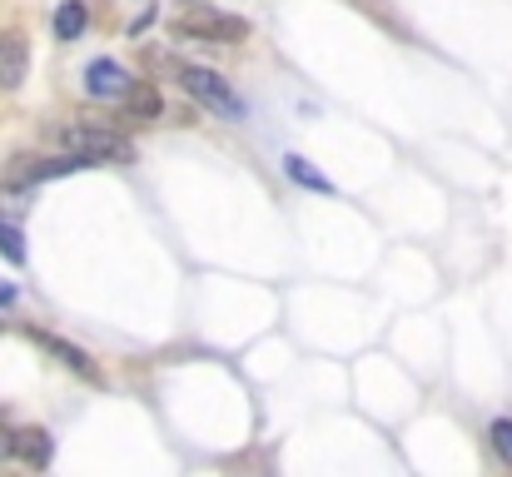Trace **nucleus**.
<instances>
[{
	"label": "nucleus",
	"mask_w": 512,
	"mask_h": 477,
	"mask_svg": "<svg viewBox=\"0 0 512 477\" xmlns=\"http://www.w3.org/2000/svg\"><path fill=\"white\" fill-rule=\"evenodd\" d=\"M249 35L244 15L214 10V5H184L174 15V40H204V45H239Z\"/></svg>",
	"instance_id": "f257e3e1"
},
{
	"label": "nucleus",
	"mask_w": 512,
	"mask_h": 477,
	"mask_svg": "<svg viewBox=\"0 0 512 477\" xmlns=\"http://www.w3.org/2000/svg\"><path fill=\"white\" fill-rule=\"evenodd\" d=\"M179 90H184L189 100H199L204 110L224 115V120H244V100H239L234 85H229L219 70H209V65H179Z\"/></svg>",
	"instance_id": "f03ea898"
},
{
	"label": "nucleus",
	"mask_w": 512,
	"mask_h": 477,
	"mask_svg": "<svg viewBox=\"0 0 512 477\" xmlns=\"http://www.w3.org/2000/svg\"><path fill=\"white\" fill-rule=\"evenodd\" d=\"M60 145L75 150V155H85L90 164H135V159H140V150H135L130 135H120V130H100V125L60 130Z\"/></svg>",
	"instance_id": "7ed1b4c3"
},
{
	"label": "nucleus",
	"mask_w": 512,
	"mask_h": 477,
	"mask_svg": "<svg viewBox=\"0 0 512 477\" xmlns=\"http://www.w3.org/2000/svg\"><path fill=\"white\" fill-rule=\"evenodd\" d=\"M75 169H90V159L65 150V155H55V159H15L5 169V179L15 189H25V184H45V179H60V174H75Z\"/></svg>",
	"instance_id": "20e7f679"
},
{
	"label": "nucleus",
	"mask_w": 512,
	"mask_h": 477,
	"mask_svg": "<svg viewBox=\"0 0 512 477\" xmlns=\"http://www.w3.org/2000/svg\"><path fill=\"white\" fill-rule=\"evenodd\" d=\"M130 80H135V75H130L120 60H110V55H100V60L85 65V95H90V100H115V105H120L125 90H130Z\"/></svg>",
	"instance_id": "39448f33"
},
{
	"label": "nucleus",
	"mask_w": 512,
	"mask_h": 477,
	"mask_svg": "<svg viewBox=\"0 0 512 477\" xmlns=\"http://www.w3.org/2000/svg\"><path fill=\"white\" fill-rule=\"evenodd\" d=\"M30 70V45L20 30H0V90H15Z\"/></svg>",
	"instance_id": "423d86ee"
},
{
	"label": "nucleus",
	"mask_w": 512,
	"mask_h": 477,
	"mask_svg": "<svg viewBox=\"0 0 512 477\" xmlns=\"http://www.w3.org/2000/svg\"><path fill=\"white\" fill-rule=\"evenodd\" d=\"M120 105H125V120H130V125H150V120H160V110H165L155 80H130V90H125Z\"/></svg>",
	"instance_id": "0eeeda50"
},
{
	"label": "nucleus",
	"mask_w": 512,
	"mask_h": 477,
	"mask_svg": "<svg viewBox=\"0 0 512 477\" xmlns=\"http://www.w3.org/2000/svg\"><path fill=\"white\" fill-rule=\"evenodd\" d=\"M30 338H35L45 353H55L70 373H80L85 383H100V368L90 363V353H85V348H75V343H65V338H55V333H30Z\"/></svg>",
	"instance_id": "6e6552de"
},
{
	"label": "nucleus",
	"mask_w": 512,
	"mask_h": 477,
	"mask_svg": "<svg viewBox=\"0 0 512 477\" xmlns=\"http://www.w3.org/2000/svg\"><path fill=\"white\" fill-rule=\"evenodd\" d=\"M10 458H20L25 468H50V458H55V443H50V433H45V428H20V433H15V448H10Z\"/></svg>",
	"instance_id": "1a4fd4ad"
},
{
	"label": "nucleus",
	"mask_w": 512,
	"mask_h": 477,
	"mask_svg": "<svg viewBox=\"0 0 512 477\" xmlns=\"http://www.w3.org/2000/svg\"><path fill=\"white\" fill-rule=\"evenodd\" d=\"M85 25H90V5L85 0H65L55 10V40H80Z\"/></svg>",
	"instance_id": "9d476101"
},
{
	"label": "nucleus",
	"mask_w": 512,
	"mask_h": 477,
	"mask_svg": "<svg viewBox=\"0 0 512 477\" xmlns=\"http://www.w3.org/2000/svg\"><path fill=\"white\" fill-rule=\"evenodd\" d=\"M284 169H289V179H299V184H309V189H319V194H334V184L319 174V169H309L299 155H289L284 159Z\"/></svg>",
	"instance_id": "9b49d317"
},
{
	"label": "nucleus",
	"mask_w": 512,
	"mask_h": 477,
	"mask_svg": "<svg viewBox=\"0 0 512 477\" xmlns=\"http://www.w3.org/2000/svg\"><path fill=\"white\" fill-rule=\"evenodd\" d=\"M0 254H5L10 264H25V244H20V229H15V224H5V219H0Z\"/></svg>",
	"instance_id": "f8f14e48"
},
{
	"label": "nucleus",
	"mask_w": 512,
	"mask_h": 477,
	"mask_svg": "<svg viewBox=\"0 0 512 477\" xmlns=\"http://www.w3.org/2000/svg\"><path fill=\"white\" fill-rule=\"evenodd\" d=\"M488 438H493V453L512 468V418H498V423L488 428Z\"/></svg>",
	"instance_id": "ddd939ff"
},
{
	"label": "nucleus",
	"mask_w": 512,
	"mask_h": 477,
	"mask_svg": "<svg viewBox=\"0 0 512 477\" xmlns=\"http://www.w3.org/2000/svg\"><path fill=\"white\" fill-rule=\"evenodd\" d=\"M10 448H15V433H10V428H5V423H0V463H5V458H10Z\"/></svg>",
	"instance_id": "4468645a"
},
{
	"label": "nucleus",
	"mask_w": 512,
	"mask_h": 477,
	"mask_svg": "<svg viewBox=\"0 0 512 477\" xmlns=\"http://www.w3.org/2000/svg\"><path fill=\"white\" fill-rule=\"evenodd\" d=\"M10 304H15V289H10V284H0V309H10Z\"/></svg>",
	"instance_id": "2eb2a0df"
}]
</instances>
